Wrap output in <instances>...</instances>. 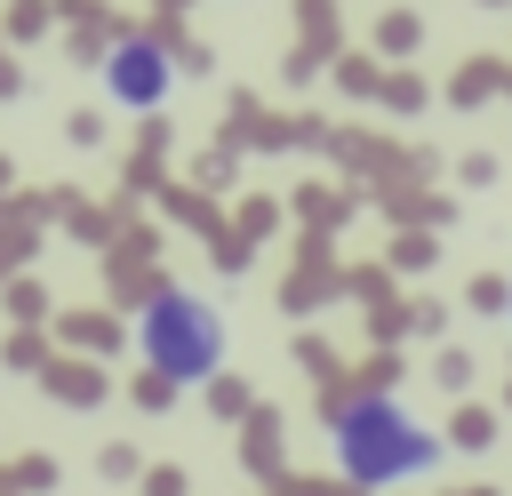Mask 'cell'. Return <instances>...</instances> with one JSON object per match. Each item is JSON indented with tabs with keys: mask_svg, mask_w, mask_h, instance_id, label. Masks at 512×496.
Here are the masks:
<instances>
[{
	"mask_svg": "<svg viewBox=\"0 0 512 496\" xmlns=\"http://www.w3.org/2000/svg\"><path fill=\"white\" fill-rule=\"evenodd\" d=\"M504 304H512V296H504Z\"/></svg>",
	"mask_w": 512,
	"mask_h": 496,
	"instance_id": "cell-4",
	"label": "cell"
},
{
	"mask_svg": "<svg viewBox=\"0 0 512 496\" xmlns=\"http://www.w3.org/2000/svg\"><path fill=\"white\" fill-rule=\"evenodd\" d=\"M104 88H112V104H128V112H160L168 88H176V64H168V48H160L152 32H120V40L104 48Z\"/></svg>",
	"mask_w": 512,
	"mask_h": 496,
	"instance_id": "cell-3",
	"label": "cell"
},
{
	"mask_svg": "<svg viewBox=\"0 0 512 496\" xmlns=\"http://www.w3.org/2000/svg\"><path fill=\"white\" fill-rule=\"evenodd\" d=\"M136 352L160 384H208L224 368V312L200 288H160L136 312Z\"/></svg>",
	"mask_w": 512,
	"mask_h": 496,
	"instance_id": "cell-2",
	"label": "cell"
},
{
	"mask_svg": "<svg viewBox=\"0 0 512 496\" xmlns=\"http://www.w3.org/2000/svg\"><path fill=\"white\" fill-rule=\"evenodd\" d=\"M328 448H336L344 480H360V488H400V480H416V472H432L448 456V440L432 424H416L392 392L336 400L328 408Z\"/></svg>",
	"mask_w": 512,
	"mask_h": 496,
	"instance_id": "cell-1",
	"label": "cell"
}]
</instances>
